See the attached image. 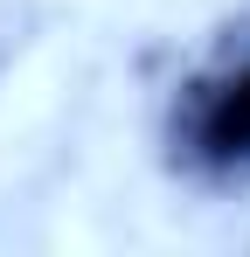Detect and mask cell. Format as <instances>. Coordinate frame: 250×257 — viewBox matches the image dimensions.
<instances>
[{
    "instance_id": "cell-1",
    "label": "cell",
    "mask_w": 250,
    "mask_h": 257,
    "mask_svg": "<svg viewBox=\"0 0 250 257\" xmlns=\"http://www.w3.org/2000/svg\"><path fill=\"white\" fill-rule=\"evenodd\" d=\"M174 153L202 181H250V56L202 70L174 97Z\"/></svg>"
}]
</instances>
